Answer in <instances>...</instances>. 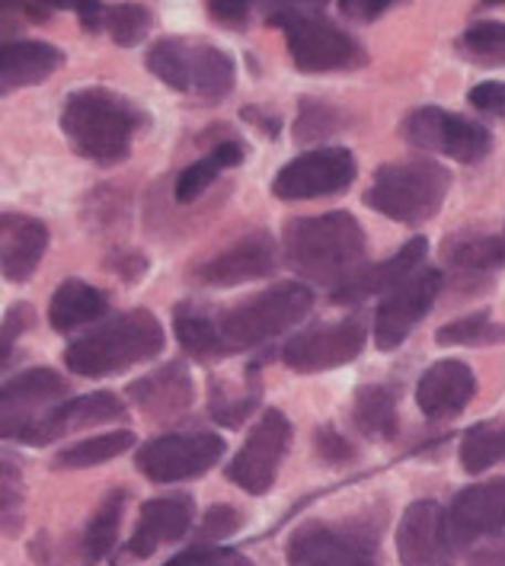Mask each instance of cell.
<instances>
[{
	"instance_id": "cell-31",
	"label": "cell",
	"mask_w": 505,
	"mask_h": 566,
	"mask_svg": "<svg viewBox=\"0 0 505 566\" xmlns=\"http://www.w3.org/2000/svg\"><path fill=\"white\" fill-rule=\"evenodd\" d=\"M135 446V432L119 429V432H106V436H93L84 442H74V446L61 448L52 461L55 471H84V468H96L103 461H113L125 454L128 448Z\"/></svg>"
},
{
	"instance_id": "cell-30",
	"label": "cell",
	"mask_w": 505,
	"mask_h": 566,
	"mask_svg": "<svg viewBox=\"0 0 505 566\" xmlns=\"http://www.w3.org/2000/svg\"><path fill=\"white\" fill-rule=\"evenodd\" d=\"M353 422L368 439H390L397 432V390L390 385H365L353 403Z\"/></svg>"
},
{
	"instance_id": "cell-4",
	"label": "cell",
	"mask_w": 505,
	"mask_h": 566,
	"mask_svg": "<svg viewBox=\"0 0 505 566\" xmlns=\"http://www.w3.org/2000/svg\"><path fill=\"white\" fill-rule=\"evenodd\" d=\"M311 307H314V292L301 282L272 285L260 295L243 298L221 317H214L221 356L256 349L269 339L288 333L311 314Z\"/></svg>"
},
{
	"instance_id": "cell-48",
	"label": "cell",
	"mask_w": 505,
	"mask_h": 566,
	"mask_svg": "<svg viewBox=\"0 0 505 566\" xmlns=\"http://www.w3.org/2000/svg\"><path fill=\"white\" fill-rule=\"evenodd\" d=\"M243 119L253 122L256 128H263L269 138H278V132H282V122L269 116L266 109H256V106H243Z\"/></svg>"
},
{
	"instance_id": "cell-35",
	"label": "cell",
	"mask_w": 505,
	"mask_h": 566,
	"mask_svg": "<svg viewBox=\"0 0 505 566\" xmlns=\"http://www.w3.org/2000/svg\"><path fill=\"white\" fill-rule=\"evenodd\" d=\"M150 30H154V13L145 3H109L106 7L103 32H109V39L122 49L141 45Z\"/></svg>"
},
{
	"instance_id": "cell-2",
	"label": "cell",
	"mask_w": 505,
	"mask_h": 566,
	"mask_svg": "<svg viewBox=\"0 0 505 566\" xmlns=\"http://www.w3.org/2000/svg\"><path fill=\"white\" fill-rule=\"evenodd\" d=\"M145 125V109L109 87L74 90L61 109V132L71 150L103 167L125 160Z\"/></svg>"
},
{
	"instance_id": "cell-18",
	"label": "cell",
	"mask_w": 505,
	"mask_h": 566,
	"mask_svg": "<svg viewBox=\"0 0 505 566\" xmlns=\"http://www.w3.org/2000/svg\"><path fill=\"white\" fill-rule=\"evenodd\" d=\"M454 547H471L480 537L499 535L505 528V478L483 480L454 496L448 509Z\"/></svg>"
},
{
	"instance_id": "cell-33",
	"label": "cell",
	"mask_w": 505,
	"mask_h": 566,
	"mask_svg": "<svg viewBox=\"0 0 505 566\" xmlns=\"http://www.w3.org/2000/svg\"><path fill=\"white\" fill-rule=\"evenodd\" d=\"M173 329H177L179 346L192 358H218L221 356V343H218V329L214 317L206 311H196L192 304H179L173 314Z\"/></svg>"
},
{
	"instance_id": "cell-34",
	"label": "cell",
	"mask_w": 505,
	"mask_h": 566,
	"mask_svg": "<svg viewBox=\"0 0 505 566\" xmlns=\"http://www.w3.org/2000/svg\"><path fill=\"white\" fill-rule=\"evenodd\" d=\"M457 52L471 64H483V67H505V23L486 20V23H474L457 35Z\"/></svg>"
},
{
	"instance_id": "cell-17",
	"label": "cell",
	"mask_w": 505,
	"mask_h": 566,
	"mask_svg": "<svg viewBox=\"0 0 505 566\" xmlns=\"http://www.w3.org/2000/svg\"><path fill=\"white\" fill-rule=\"evenodd\" d=\"M125 417V403L109 390H96V394H84V397H67L59 407H52L42 419H35L30 429L20 436V442L27 446H49V442H61L71 432H81L90 426H106Z\"/></svg>"
},
{
	"instance_id": "cell-22",
	"label": "cell",
	"mask_w": 505,
	"mask_h": 566,
	"mask_svg": "<svg viewBox=\"0 0 505 566\" xmlns=\"http://www.w3.org/2000/svg\"><path fill=\"white\" fill-rule=\"evenodd\" d=\"M128 397L145 417L167 422V419L182 417L192 407L196 385H192V375L182 361H170V365L150 371L145 378H138L128 388Z\"/></svg>"
},
{
	"instance_id": "cell-39",
	"label": "cell",
	"mask_w": 505,
	"mask_h": 566,
	"mask_svg": "<svg viewBox=\"0 0 505 566\" xmlns=\"http://www.w3.org/2000/svg\"><path fill=\"white\" fill-rule=\"evenodd\" d=\"M164 566H253L250 557H243L234 547H189L177 554L173 560H167Z\"/></svg>"
},
{
	"instance_id": "cell-47",
	"label": "cell",
	"mask_w": 505,
	"mask_h": 566,
	"mask_svg": "<svg viewBox=\"0 0 505 566\" xmlns=\"http://www.w3.org/2000/svg\"><path fill=\"white\" fill-rule=\"evenodd\" d=\"M471 566H505V541H490L471 554Z\"/></svg>"
},
{
	"instance_id": "cell-28",
	"label": "cell",
	"mask_w": 505,
	"mask_h": 566,
	"mask_svg": "<svg viewBox=\"0 0 505 566\" xmlns=\"http://www.w3.org/2000/svg\"><path fill=\"white\" fill-rule=\"evenodd\" d=\"M122 512H125V493H122V490H113V493L99 503V509L93 512V518H90L84 535H81L77 554H81L84 566L99 564V560L109 557V551L116 547V537H119Z\"/></svg>"
},
{
	"instance_id": "cell-41",
	"label": "cell",
	"mask_w": 505,
	"mask_h": 566,
	"mask_svg": "<svg viewBox=\"0 0 505 566\" xmlns=\"http://www.w3.org/2000/svg\"><path fill=\"white\" fill-rule=\"evenodd\" d=\"M269 0H206V10L221 27H243L253 10H263Z\"/></svg>"
},
{
	"instance_id": "cell-15",
	"label": "cell",
	"mask_w": 505,
	"mask_h": 566,
	"mask_svg": "<svg viewBox=\"0 0 505 566\" xmlns=\"http://www.w3.org/2000/svg\"><path fill=\"white\" fill-rule=\"evenodd\" d=\"M67 397V381L52 368H27L13 375L0 394V413H3V439H17L30 429L35 419H42L52 407H59Z\"/></svg>"
},
{
	"instance_id": "cell-1",
	"label": "cell",
	"mask_w": 505,
	"mask_h": 566,
	"mask_svg": "<svg viewBox=\"0 0 505 566\" xmlns=\"http://www.w3.org/2000/svg\"><path fill=\"white\" fill-rule=\"evenodd\" d=\"M285 263L314 285L333 292L349 285L365 269V231L349 211H327L314 218H295L282 231Z\"/></svg>"
},
{
	"instance_id": "cell-29",
	"label": "cell",
	"mask_w": 505,
	"mask_h": 566,
	"mask_svg": "<svg viewBox=\"0 0 505 566\" xmlns=\"http://www.w3.org/2000/svg\"><path fill=\"white\" fill-rule=\"evenodd\" d=\"M445 263L457 272L505 269V231L503 234H454V238H448Z\"/></svg>"
},
{
	"instance_id": "cell-38",
	"label": "cell",
	"mask_w": 505,
	"mask_h": 566,
	"mask_svg": "<svg viewBox=\"0 0 505 566\" xmlns=\"http://www.w3.org/2000/svg\"><path fill=\"white\" fill-rule=\"evenodd\" d=\"M240 525H243L240 509L211 506L209 512H206V518H202L196 537H192V544H196V547H218L221 541H228L234 532H240Z\"/></svg>"
},
{
	"instance_id": "cell-12",
	"label": "cell",
	"mask_w": 505,
	"mask_h": 566,
	"mask_svg": "<svg viewBox=\"0 0 505 566\" xmlns=\"http://www.w3.org/2000/svg\"><path fill=\"white\" fill-rule=\"evenodd\" d=\"M292 436H295V429H292L288 417L282 410H266L253 426V432L246 436L243 448L234 454V461L228 464V480L253 496L269 493L278 478L282 458L292 448Z\"/></svg>"
},
{
	"instance_id": "cell-6",
	"label": "cell",
	"mask_w": 505,
	"mask_h": 566,
	"mask_svg": "<svg viewBox=\"0 0 505 566\" xmlns=\"http://www.w3.org/2000/svg\"><path fill=\"white\" fill-rule=\"evenodd\" d=\"M148 71L177 93L218 103L234 90V59L202 39H160L148 49Z\"/></svg>"
},
{
	"instance_id": "cell-14",
	"label": "cell",
	"mask_w": 505,
	"mask_h": 566,
	"mask_svg": "<svg viewBox=\"0 0 505 566\" xmlns=\"http://www.w3.org/2000/svg\"><path fill=\"white\" fill-rule=\"evenodd\" d=\"M365 336H368V329H365L361 317L324 324V327L292 336L282 349V361L297 375H317V371H329V368H343L353 358L361 356Z\"/></svg>"
},
{
	"instance_id": "cell-49",
	"label": "cell",
	"mask_w": 505,
	"mask_h": 566,
	"mask_svg": "<svg viewBox=\"0 0 505 566\" xmlns=\"http://www.w3.org/2000/svg\"><path fill=\"white\" fill-rule=\"evenodd\" d=\"M486 7H505V0H483Z\"/></svg>"
},
{
	"instance_id": "cell-36",
	"label": "cell",
	"mask_w": 505,
	"mask_h": 566,
	"mask_svg": "<svg viewBox=\"0 0 505 566\" xmlns=\"http://www.w3.org/2000/svg\"><path fill=\"white\" fill-rule=\"evenodd\" d=\"M442 346H499L505 343V324L493 321L490 311H476L471 317L451 321L435 333Z\"/></svg>"
},
{
	"instance_id": "cell-23",
	"label": "cell",
	"mask_w": 505,
	"mask_h": 566,
	"mask_svg": "<svg viewBox=\"0 0 505 566\" xmlns=\"http://www.w3.org/2000/svg\"><path fill=\"white\" fill-rule=\"evenodd\" d=\"M49 247V228L30 214L7 211L0 218V269L10 282H27Z\"/></svg>"
},
{
	"instance_id": "cell-7",
	"label": "cell",
	"mask_w": 505,
	"mask_h": 566,
	"mask_svg": "<svg viewBox=\"0 0 505 566\" xmlns=\"http://www.w3.org/2000/svg\"><path fill=\"white\" fill-rule=\"evenodd\" d=\"M269 27L285 32L288 55L301 74H327V71H356L368 64V52L353 32L336 27L324 10H282L266 17Z\"/></svg>"
},
{
	"instance_id": "cell-37",
	"label": "cell",
	"mask_w": 505,
	"mask_h": 566,
	"mask_svg": "<svg viewBox=\"0 0 505 566\" xmlns=\"http://www.w3.org/2000/svg\"><path fill=\"white\" fill-rule=\"evenodd\" d=\"M343 116L336 106H327L320 99H301V113L295 122V138L301 145L307 142H324L329 135H336V128H343Z\"/></svg>"
},
{
	"instance_id": "cell-9",
	"label": "cell",
	"mask_w": 505,
	"mask_h": 566,
	"mask_svg": "<svg viewBox=\"0 0 505 566\" xmlns=\"http://www.w3.org/2000/svg\"><path fill=\"white\" fill-rule=\"evenodd\" d=\"M407 145L432 154H445L461 164H476L493 150V135L486 125L448 113L442 106H419L403 119Z\"/></svg>"
},
{
	"instance_id": "cell-24",
	"label": "cell",
	"mask_w": 505,
	"mask_h": 566,
	"mask_svg": "<svg viewBox=\"0 0 505 566\" xmlns=\"http://www.w3.org/2000/svg\"><path fill=\"white\" fill-rule=\"evenodd\" d=\"M425 253H429L425 238H413L410 243H403L390 260H385V263L361 269L349 285H343V289L333 292V301L336 304H358V301L371 298V295H387L403 279H410L417 269H422L419 263L425 260Z\"/></svg>"
},
{
	"instance_id": "cell-10",
	"label": "cell",
	"mask_w": 505,
	"mask_h": 566,
	"mask_svg": "<svg viewBox=\"0 0 505 566\" xmlns=\"http://www.w3.org/2000/svg\"><path fill=\"white\" fill-rule=\"evenodd\" d=\"M224 454V439L211 432H170L138 448V471L154 483H182L209 474Z\"/></svg>"
},
{
	"instance_id": "cell-5",
	"label": "cell",
	"mask_w": 505,
	"mask_h": 566,
	"mask_svg": "<svg viewBox=\"0 0 505 566\" xmlns=\"http://www.w3.org/2000/svg\"><path fill=\"white\" fill-rule=\"evenodd\" d=\"M451 192V170L439 160L385 164L371 179L365 202L397 224H425L445 206Z\"/></svg>"
},
{
	"instance_id": "cell-40",
	"label": "cell",
	"mask_w": 505,
	"mask_h": 566,
	"mask_svg": "<svg viewBox=\"0 0 505 566\" xmlns=\"http://www.w3.org/2000/svg\"><path fill=\"white\" fill-rule=\"evenodd\" d=\"M49 10H71L77 13L81 27L87 32H103V20H106V7L103 0H39Z\"/></svg>"
},
{
	"instance_id": "cell-19",
	"label": "cell",
	"mask_w": 505,
	"mask_h": 566,
	"mask_svg": "<svg viewBox=\"0 0 505 566\" xmlns=\"http://www.w3.org/2000/svg\"><path fill=\"white\" fill-rule=\"evenodd\" d=\"M196 522V503L192 496H157L148 500L138 512V525L131 532V541L125 544V554L135 560H148L164 544H177L192 532Z\"/></svg>"
},
{
	"instance_id": "cell-32",
	"label": "cell",
	"mask_w": 505,
	"mask_h": 566,
	"mask_svg": "<svg viewBox=\"0 0 505 566\" xmlns=\"http://www.w3.org/2000/svg\"><path fill=\"white\" fill-rule=\"evenodd\" d=\"M461 468L467 474H483L505 461V426L496 422H476L461 439Z\"/></svg>"
},
{
	"instance_id": "cell-45",
	"label": "cell",
	"mask_w": 505,
	"mask_h": 566,
	"mask_svg": "<svg viewBox=\"0 0 505 566\" xmlns=\"http://www.w3.org/2000/svg\"><path fill=\"white\" fill-rule=\"evenodd\" d=\"M317 451L320 458L329 464H343V461H353L356 458V448L349 446L336 429H320L317 432Z\"/></svg>"
},
{
	"instance_id": "cell-27",
	"label": "cell",
	"mask_w": 505,
	"mask_h": 566,
	"mask_svg": "<svg viewBox=\"0 0 505 566\" xmlns=\"http://www.w3.org/2000/svg\"><path fill=\"white\" fill-rule=\"evenodd\" d=\"M243 157H246V150H243L240 142H234V138L218 142L206 157H199L196 164H189V167H186V170L177 177L179 202H186V206H189V202H196L199 196H206L211 182L221 177L224 170H234V167H240V164H243Z\"/></svg>"
},
{
	"instance_id": "cell-46",
	"label": "cell",
	"mask_w": 505,
	"mask_h": 566,
	"mask_svg": "<svg viewBox=\"0 0 505 566\" xmlns=\"http://www.w3.org/2000/svg\"><path fill=\"white\" fill-rule=\"evenodd\" d=\"M32 327V307L30 304H13L3 317V358L10 356L13 343L20 339L23 329Z\"/></svg>"
},
{
	"instance_id": "cell-20",
	"label": "cell",
	"mask_w": 505,
	"mask_h": 566,
	"mask_svg": "<svg viewBox=\"0 0 505 566\" xmlns=\"http://www.w3.org/2000/svg\"><path fill=\"white\" fill-rule=\"evenodd\" d=\"M275 266H278L275 240L269 238L266 231H260V234H246L238 243H231L224 253L211 256L209 263H202V266L196 269V279L206 282V285L228 289V285H243V282L266 279Z\"/></svg>"
},
{
	"instance_id": "cell-43",
	"label": "cell",
	"mask_w": 505,
	"mask_h": 566,
	"mask_svg": "<svg viewBox=\"0 0 505 566\" xmlns=\"http://www.w3.org/2000/svg\"><path fill=\"white\" fill-rule=\"evenodd\" d=\"M23 503L20 496V474L13 458H3V518H7V532H17V509Z\"/></svg>"
},
{
	"instance_id": "cell-25",
	"label": "cell",
	"mask_w": 505,
	"mask_h": 566,
	"mask_svg": "<svg viewBox=\"0 0 505 566\" xmlns=\"http://www.w3.org/2000/svg\"><path fill=\"white\" fill-rule=\"evenodd\" d=\"M61 64H64V52L55 49L52 42L7 39L0 49V90L13 93V90L35 87V84L49 81Z\"/></svg>"
},
{
	"instance_id": "cell-16",
	"label": "cell",
	"mask_w": 505,
	"mask_h": 566,
	"mask_svg": "<svg viewBox=\"0 0 505 566\" xmlns=\"http://www.w3.org/2000/svg\"><path fill=\"white\" fill-rule=\"evenodd\" d=\"M454 551L448 509L435 500L407 506L397 528V557L403 566H448Z\"/></svg>"
},
{
	"instance_id": "cell-26",
	"label": "cell",
	"mask_w": 505,
	"mask_h": 566,
	"mask_svg": "<svg viewBox=\"0 0 505 566\" xmlns=\"http://www.w3.org/2000/svg\"><path fill=\"white\" fill-rule=\"evenodd\" d=\"M106 307H109V298L99 289H93L90 282H81V279H67V282H61L49 301V324L59 333H71V329L99 321L106 314Z\"/></svg>"
},
{
	"instance_id": "cell-13",
	"label": "cell",
	"mask_w": 505,
	"mask_h": 566,
	"mask_svg": "<svg viewBox=\"0 0 505 566\" xmlns=\"http://www.w3.org/2000/svg\"><path fill=\"white\" fill-rule=\"evenodd\" d=\"M445 275L439 269H417L410 279H403L397 289H390L375 314V343L378 349H397L403 339L425 321L432 304L442 295Z\"/></svg>"
},
{
	"instance_id": "cell-3",
	"label": "cell",
	"mask_w": 505,
	"mask_h": 566,
	"mask_svg": "<svg viewBox=\"0 0 505 566\" xmlns=\"http://www.w3.org/2000/svg\"><path fill=\"white\" fill-rule=\"evenodd\" d=\"M160 349H164L160 321L145 307H135L128 314L106 321L87 336L74 339L64 349V365L81 378H109L128 371L131 365L157 358Z\"/></svg>"
},
{
	"instance_id": "cell-42",
	"label": "cell",
	"mask_w": 505,
	"mask_h": 566,
	"mask_svg": "<svg viewBox=\"0 0 505 566\" xmlns=\"http://www.w3.org/2000/svg\"><path fill=\"white\" fill-rule=\"evenodd\" d=\"M471 106L493 116V119H505V81H490V84H476L467 93Z\"/></svg>"
},
{
	"instance_id": "cell-11",
	"label": "cell",
	"mask_w": 505,
	"mask_h": 566,
	"mask_svg": "<svg viewBox=\"0 0 505 566\" xmlns=\"http://www.w3.org/2000/svg\"><path fill=\"white\" fill-rule=\"evenodd\" d=\"M358 164L349 148H314L288 160L275 179L272 196L282 202H307L346 192L356 182Z\"/></svg>"
},
{
	"instance_id": "cell-8",
	"label": "cell",
	"mask_w": 505,
	"mask_h": 566,
	"mask_svg": "<svg viewBox=\"0 0 505 566\" xmlns=\"http://www.w3.org/2000/svg\"><path fill=\"white\" fill-rule=\"evenodd\" d=\"M381 532L368 518L307 522L288 537V566H375Z\"/></svg>"
},
{
	"instance_id": "cell-21",
	"label": "cell",
	"mask_w": 505,
	"mask_h": 566,
	"mask_svg": "<svg viewBox=\"0 0 505 566\" xmlns=\"http://www.w3.org/2000/svg\"><path fill=\"white\" fill-rule=\"evenodd\" d=\"M476 397V378L471 365L457 358H442L422 371L417 385L419 410L429 419H451L464 413Z\"/></svg>"
},
{
	"instance_id": "cell-44",
	"label": "cell",
	"mask_w": 505,
	"mask_h": 566,
	"mask_svg": "<svg viewBox=\"0 0 505 566\" xmlns=\"http://www.w3.org/2000/svg\"><path fill=\"white\" fill-rule=\"evenodd\" d=\"M397 3H403V0H339V10H343V17H349L356 23H375Z\"/></svg>"
}]
</instances>
